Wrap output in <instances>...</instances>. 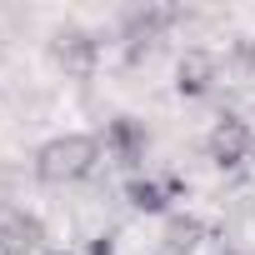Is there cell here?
I'll return each mask as SVG.
<instances>
[{
	"mask_svg": "<svg viewBox=\"0 0 255 255\" xmlns=\"http://www.w3.org/2000/svg\"><path fill=\"white\" fill-rule=\"evenodd\" d=\"M100 160H105V140H100V135H90V130H65V135H50V140L35 150L30 170H35L40 185H80V180H90V175L100 170Z\"/></svg>",
	"mask_w": 255,
	"mask_h": 255,
	"instance_id": "1",
	"label": "cell"
},
{
	"mask_svg": "<svg viewBox=\"0 0 255 255\" xmlns=\"http://www.w3.org/2000/svg\"><path fill=\"white\" fill-rule=\"evenodd\" d=\"M40 220L30 210H5L0 215V255H40Z\"/></svg>",
	"mask_w": 255,
	"mask_h": 255,
	"instance_id": "4",
	"label": "cell"
},
{
	"mask_svg": "<svg viewBox=\"0 0 255 255\" xmlns=\"http://www.w3.org/2000/svg\"><path fill=\"white\" fill-rule=\"evenodd\" d=\"M125 200L135 210H145V215H165L170 200H180V185L165 180V175H130L125 180Z\"/></svg>",
	"mask_w": 255,
	"mask_h": 255,
	"instance_id": "5",
	"label": "cell"
},
{
	"mask_svg": "<svg viewBox=\"0 0 255 255\" xmlns=\"http://www.w3.org/2000/svg\"><path fill=\"white\" fill-rule=\"evenodd\" d=\"M205 150H210V160H215L220 170L250 160V150H255V130H250V120H240V115H220V120L210 125V135H205Z\"/></svg>",
	"mask_w": 255,
	"mask_h": 255,
	"instance_id": "2",
	"label": "cell"
},
{
	"mask_svg": "<svg viewBox=\"0 0 255 255\" xmlns=\"http://www.w3.org/2000/svg\"><path fill=\"white\" fill-rule=\"evenodd\" d=\"M50 255H65V250H50Z\"/></svg>",
	"mask_w": 255,
	"mask_h": 255,
	"instance_id": "8",
	"label": "cell"
},
{
	"mask_svg": "<svg viewBox=\"0 0 255 255\" xmlns=\"http://www.w3.org/2000/svg\"><path fill=\"white\" fill-rule=\"evenodd\" d=\"M210 75H215V60L195 50V55H185V60H180L175 85H180V95H205V90H210Z\"/></svg>",
	"mask_w": 255,
	"mask_h": 255,
	"instance_id": "6",
	"label": "cell"
},
{
	"mask_svg": "<svg viewBox=\"0 0 255 255\" xmlns=\"http://www.w3.org/2000/svg\"><path fill=\"white\" fill-rule=\"evenodd\" d=\"M195 235H200V225L195 220H170V255H180V250H195Z\"/></svg>",
	"mask_w": 255,
	"mask_h": 255,
	"instance_id": "7",
	"label": "cell"
},
{
	"mask_svg": "<svg viewBox=\"0 0 255 255\" xmlns=\"http://www.w3.org/2000/svg\"><path fill=\"white\" fill-rule=\"evenodd\" d=\"M105 155L110 160H120V165H130V170H140L145 165V150H150V130L135 120V115H115L110 125H105Z\"/></svg>",
	"mask_w": 255,
	"mask_h": 255,
	"instance_id": "3",
	"label": "cell"
}]
</instances>
